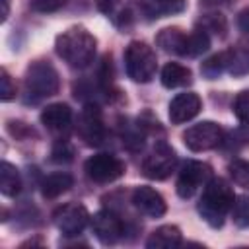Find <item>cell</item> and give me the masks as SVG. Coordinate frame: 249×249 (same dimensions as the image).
<instances>
[{"label": "cell", "instance_id": "13", "mask_svg": "<svg viewBox=\"0 0 249 249\" xmlns=\"http://www.w3.org/2000/svg\"><path fill=\"white\" fill-rule=\"evenodd\" d=\"M200 107H202V101L195 91L179 93L169 103V121L173 124H183L195 119L200 113Z\"/></svg>", "mask_w": 249, "mask_h": 249}, {"label": "cell", "instance_id": "26", "mask_svg": "<svg viewBox=\"0 0 249 249\" xmlns=\"http://www.w3.org/2000/svg\"><path fill=\"white\" fill-rule=\"evenodd\" d=\"M231 111L241 123H249V89H243L235 95Z\"/></svg>", "mask_w": 249, "mask_h": 249}, {"label": "cell", "instance_id": "30", "mask_svg": "<svg viewBox=\"0 0 249 249\" xmlns=\"http://www.w3.org/2000/svg\"><path fill=\"white\" fill-rule=\"evenodd\" d=\"M29 4H31V8H33L35 12L51 14V12L60 10V8L66 4V0H31Z\"/></svg>", "mask_w": 249, "mask_h": 249}, {"label": "cell", "instance_id": "29", "mask_svg": "<svg viewBox=\"0 0 249 249\" xmlns=\"http://www.w3.org/2000/svg\"><path fill=\"white\" fill-rule=\"evenodd\" d=\"M16 97V84L12 82L10 74L6 70L0 72V99L2 101H12Z\"/></svg>", "mask_w": 249, "mask_h": 249}, {"label": "cell", "instance_id": "10", "mask_svg": "<svg viewBox=\"0 0 249 249\" xmlns=\"http://www.w3.org/2000/svg\"><path fill=\"white\" fill-rule=\"evenodd\" d=\"M76 130L78 136L84 140V144L88 146H99L105 140V123H103V115L101 109L93 103L84 105L78 123H76Z\"/></svg>", "mask_w": 249, "mask_h": 249}, {"label": "cell", "instance_id": "8", "mask_svg": "<svg viewBox=\"0 0 249 249\" xmlns=\"http://www.w3.org/2000/svg\"><path fill=\"white\" fill-rule=\"evenodd\" d=\"M89 212L84 204L80 202H68V204H62L60 208L54 210L53 214V222L56 226V230L62 233V235H68V237H74V235H80L84 231V228L88 226L89 222Z\"/></svg>", "mask_w": 249, "mask_h": 249}, {"label": "cell", "instance_id": "4", "mask_svg": "<svg viewBox=\"0 0 249 249\" xmlns=\"http://www.w3.org/2000/svg\"><path fill=\"white\" fill-rule=\"evenodd\" d=\"M25 89L35 99L51 97L60 89V78L56 68L47 60H35L25 72Z\"/></svg>", "mask_w": 249, "mask_h": 249}, {"label": "cell", "instance_id": "7", "mask_svg": "<svg viewBox=\"0 0 249 249\" xmlns=\"http://www.w3.org/2000/svg\"><path fill=\"white\" fill-rule=\"evenodd\" d=\"M212 179V167L204 161L189 160L183 163L179 177H177V195L181 198H191L198 189H204V185Z\"/></svg>", "mask_w": 249, "mask_h": 249}, {"label": "cell", "instance_id": "2", "mask_svg": "<svg viewBox=\"0 0 249 249\" xmlns=\"http://www.w3.org/2000/svg\"><path fill=\"white\" fill-rule=\"evenodd\" d=\"M97 41L86 27H70L54 41L56 54L72 68H88L95 58Z\"/></svg>", "mask_w": 249, "mask_h": 249}, {"label": "cell", "instance_id": "16", "mask_svg": "<svg viewBox=\"0 0 249 249\" xmlns=\"http://www.w3.org/2000/svg\"><path fill=\"white\" fill-rule=\"evenodd\" d=\"M183 243V235H181V230L177 226H160L156 228L150 237L146 239V247L148 249H173V247H179Z\"/></svg>", "mask_w": 249, "mask_h": 249}, {"label": "cell", "instance_id": "5", "mask_svg": "<svg viewBox=\"0 0 249 249\" xmlns=\"http://www.w3.org/2000/svg\"><path fill=\"white\" fill-rule=\"evenodd\" d=\"M183 142L191 152H206L224 144V128L214 121H202L183 132Z\"/></svg>", "mask_w": 249, "mask_h": 249}, {"label": "cell", "instance_id": "22", "mask_svg": "<svg viewBox=\"0 0 249 249\" xmlns=\"http://www.w3.org/2000/svg\"><path fill=\"white\" fill-rule=\"evenodd\" d=\"M226 70V60H224V53H218V54H212L210 58H206L202 64H200V74L206 78V80H216L222 72Z\"/></svg>", "mask_w": 249, "mask_h": 249}, {"label": "cell", "instance_id": "6", "mask_svg": "<svg viewBox=\"0 0 249 249\" xmlns=\"http://www.w3.org/2000/svg\"><path fill=\"white\" fill-rule=\"evenodd\" d=\"M84 171H86L88 179H91L93 183H113L124 175L126 165L121 158L101 152V154H93L86 160Z\"/></svg>", "mask_w": 249, "mask_h": 249}, {"label": "cell", "instance_id": "15", "mask_svg": "<svg viewBox=\"0 0 249 249\" xmlns=\"http://www.w3.org/2000/svg\"><path fill=\"white\" fill-rule=\"evenodd\" d=\"M187 37L189 33L181 31L179 27H165L156 35V45L163 53L187 56Z\"/></svg>", "mask_w": 249, "mask_h": 249}, {"label": "cell", "instance_id": "23", "mask_svg": "<svg viewBox=\"0 0 249 249\" xmlns=\"http://www.w3.org/2000/svg\"><path fill=\"white\" fill-rule=\"evenodd\" d=\"M231 218L235 226L249 228V195L235 196V202L231 206Z\"/></svg>", "mask_w": 249, "mask_h": 249}, {"label": "cell", "instance_id": "20", "mask_svg": "<svg viewBox=\"0 0 249 249\" xmlns=\"http://www.w3.org/2000/svg\"><path fill=\"white\" fill-rule=\"evenodd\" d=\"M0 191L4 196H16L21 191V175L10 161L0 163Z\"/></svg>", "mask_w": 249, "mask_h": 249}, {"label": "cell", "instance_id": "24", "mask_svg": "<svg viewBox=\"0 0 249 249\" xmlns=\"http://www.w3.org/2000/svg\"><path fill=\"white\" fill-rule=\"evenodd\" d=\"M228 171L233 179L235 185L243 187V189H249V161L245 160H233L230 165H228Z\"/></svg>", "mask_w": 249, "mask_h": 249}, {"label": "cell", "instance_id": "21", "mask_svg": "<svg viewBox=\"0 0 249 249\" xmlns=\"http://www.w3.org/2000/svg\"><path fill=\"white\" fill-rule=\"evenodd\" d=\"M208 47H210V35L202 27L189 33V37H187V56H198V54L206 53Z\"/></svg>", "mask_w": 249, "mask_h": 249}, {"label": "cell", "instance_id": "14", "mask_svg": "<svg viewBox=\"0 0 249 249\" xmlns=\"http://www.w3.org/2000/svg\"><path fill=\"white\" fill-rule=\"evenodd\" d=\"M41 123L53 134H66L72 126V109L66 103H51L41 111Z\"/></svg>", "mask_w": 249, "mask_h": 249}, {"label": "cell", "instance_id": "19", "mask_svg": "<svg viewBox=\"0 0 249 249\" xmlns=\"http://www.w3.org/2000/svg\"><path fill=\"white\" fill-rule=\"evenodd\" d=\"M224 60H226V70L231 76L239 78V76L249 74V49L233 47L224 53Z\"/></svg>", "mask_w": 249, "mask_h": 249}, {"label": "cell", "instance_id": "11", "mask_svg": "<svg viewBox=\"0 0 249 249\" xmlns=\"http://www.w3.org/2000/svg\"><path fill=\"white\" fill-rule=\"evenodd\" d=\"M91 231L93 235L103 243V245H115L123 233H124V226H123V220L111 212V210H99L95 212L91 218Z\"/></svg>", "mask_w": 249, "mask_h": 249}, {"label": "cell", "instance_id": "28", "mask_svg": "<svg viewBox=\"0 0 249 249\" xmlns=\"http://www.w3.org/2000/svg\"><path fill=\"white\" fill-rule=\"evenodd\" d=\"M152 8L156 16L161 14H175L185 8V0H152Z\"/></svg>", "mask_w": 249, "mask_h": 249}, {"label": "cell", "instance_id": "9", "mask_svg": "<svg viewBox=\"0 0 249 249\" xmlns=\"http://www.w3.org/2000/svg\"><path fill=\"white\" fill-rule=\"evenodd\" d=\"M175 163H177V156H175L173 148L160 140L154 146V150L146 156V160L142 161V171H144L146 177L161 181V179H167L173 173Z\"/></svg>", "mask_w": 249, "mask_h": 249}, {"label": "cell", "instance_id": "3", "mask_svg": "<svg viewBox=\"0 0 249 249\" xmlns=\"http://www.w3.org/2000/svg\"><path fill=\"white\" fill-rule=\"evenodd\" d=\"M124 70L132 82L146 84L156 76V53L144 41H130L124 51Z\"/></svg>", "mask_w": 249, "mask_h": 249}, {"label": "cell", "instance_id": "31", "mask_svg": "<svg viewBox=\"0 0 249 249\" xmlns=\"http://www.w3.org/2000/svg\"><path fill=\"white\" fill-rule=\"evenodd\" d=\"M95 6L101 14L115 18V14H121V0H95Z\"/></svg>", "mask_w": 249, "mask_h": 249}, {"label": "cell", "instance_id": "25", "mask_svg": "<svg viewBox=\"0 0 249 249\" xmlns=\"http://www.w3.org/2000/svg\"><path fill=\"white\" fill-rule=\"evenodd\" d=\"M200 23H202V29H204L206 33H208V31H214V33L220 35V37L226 35L228 25H226V18H224L222 14H206V16L200 19Z\"/></svg>", "mask_w": 249, "mask_h": 249}, {"label": "cell", "instance_id": "12", "mask_svg": "<svg viewBox=\"0 0 249 249\" xmlns=\"http://www.w3.org/2000/svg\"><path fill=\"white\" fill-rule=\"evenodd\" d=\"M132 204L148 218H161L167 210V204L163 200V196L146 185H140L132 191Z\"/></svg>", "mask_w": 249, "mask_h": 249}, {"label": "cell", "instance_id": "34", "mask_svg": "<svg viewBox=\"0 0 249 249\" xmlns=\"http://www.w3.org/2000/svg\"><path fill=\"white\" fill-rule=\"evenodd\" d=\"M231 0H202L204 6H228Z\"/></svg>", "mask_w": 249, "mask_h": 249}, {"label": "cell", "instance_id": "27", "mask_svg": "<svg viewBox=\"0 0 249 249\" xmlns=\"http://www.w3.org/2000/svg\"><path fill=\"white\" fill-rule=\"evenodd\" d=\"M72 158H74V148L66 140H58L53 146V152H51V160L53 161H56V163H68V161H72Z\"/></svg>", "mask_w": 249, "mask_h": 249}, {"label": "cell", "instance_id": "1", "mask_svg": "<svg viewBox=\"0 0 249 249\" xmlns=\"http://www.w3.org/2000/svg\"><path fill=\"white\" fill-rule=\"evenodd\" d=\"M235 202V195L231 185L222 177H212L200 195L198 200V214L210 228H222L226 216L231 212Z\"/></svg>", "mask_w": 249, "mask_h": 249}, {"label": "cell", "instance_id": "33", "mask_svg": "<svg viewBox=\"0 0 249 249\" xmlns=\"http://www.w3.org/2000/svg\"><path fill=\"white\" fill-rule=\"evenodd\" d=\"M237 27L249 35V8H243L237 16Z\"/></svg>", "mask_w": 249, "mask_h": 249}, {"label": "cell", "instance_id": "35", "mask_svg": "<svg viewBox=\"0 0 249 249\" xmlns=\"http://www.w3.org/2000/svg\"><path fill=\"white\" fill-rule=\"evenodd\" d=\"M10 14V0H2V21H6Z\"/></svg>", "mask_w": 249, "mask_h": 249}, {"label": "cell", "instance_id": "17", "mask_svg": "<svg viewBox=\"0 0 249 249\" xmlns=\"http://www.w3.org/2000/svg\"><path fill=\"white\" fill-rule=\"evenodd\" d=\"M193 82V74L187 66L179 64V62H167L163 68H161V84L163 88L167 89H173V88H183V86H189Z\"/></svg>", "mask_w": 249, "mask_h": 249}, {"label": "cell", "instance_id": "32", "mask_svg": "<svg viewBox=\"0 0 249 249\" xmlns=\"http://www.w3.org/2000/svg\"><path fill=\"white\" fill-rule=\"evenodd\" d=\"M231 140H233L235 146H237V144L247 146V144H249V126H241V128L233 130V132H231Z\"/></svg>", "mask_w": 249, "mask_h": 249}, {"label": "cell", "instance_id": "18", "mask_svg": "<svg viewBox=\"0 0 249 249\" xmlns=\"http://www.w3.org/2000/svg\"><path fill=\"white\" fill-rule=\"evenodd\" d=\"M74 185V177L70 173L58 171V173H51L41 181V193L45 198H56L62 193L70 191V187Z\"/></svg>", "mask_w": 249, "mask_h": 249}]
</instances>
